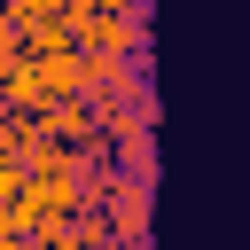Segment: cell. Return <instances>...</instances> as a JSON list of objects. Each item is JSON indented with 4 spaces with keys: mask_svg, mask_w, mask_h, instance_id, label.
<instances>
[{
    "mask_svg": "<svg viewBox=\"0 0 250 250\" xmlns=\"http://www.w3.org/2000/svg\"><path fill=\"white\" fill-rule=\"evenodd\" d=\"M148 203H156L148 180H117V195H109V227H117V242H156V234H148Z\"/></svg>",
    "mask_w": 250,
    "mask_h": 250,
    "instance_id": "6da1fadb",
    "label": "cell"
},
{
    "mask_svg": "<svg viewBox=\"0 0 250 250\" xmlns=\"http://www.w3.org/2000/svg\"><path fill=\"white\" fill-rule=\"evenodd\" d=\"M109 141H117V172L156 188V125H125V133H109Z\"/></svg>",
    "mask_w": 250,
    "mask_h": 250,
    "instance_id": "7a4b0ae2",
    "label": "cell"
},
{
    "mask_svg": "<svg viewBox=\"0 0 250 250\" xmlns=\"http://www.w3.org/2000/svg\"><path fill=\"white\" fill-rule=\"evenodd\" d=\"M39 250H86V242H70V234H62V242H39Z\"/></svg>",
    "mask_w": 250,
    "mask_h": 250,
    "instance_id": "3957f363",
    "label": "cell"
},
{
    "mask_svg": "<svg viewBox=\"0 0 250 250\" xmlns=\"http://www.w3.org/2000/svg\"><path fill=\"white\" fill-rule=\"evenodd\" d=\"M117 250H156V242H117Z\"/></svg>",
    "mask_w": 250,
    "mask_h": 250,
    "instance_id": "277c9868",
    "label": "cell"
}]
</instances>
